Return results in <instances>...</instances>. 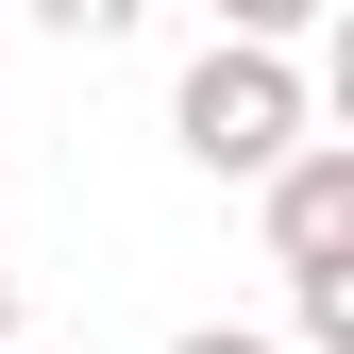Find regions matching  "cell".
I'll list each match as a JSON object with an SVG mask.
<instances>
[{
    "label": "cell",
    "instance_id": "obj_3",
    "mask_svg": "<svg viewBox=\"0 0 354 354\" xmlns=\"http://www.w3.org/2000/svg\"><path fill=\"white\" fill-rule=\"evenodd\" d=\"M287 321L321 337V354H354V270H321V287H287Z\"/></svg>",
    "mask_w": 354,
    "mask_h": 354
},
{
    "label": "cell",
    "instance_id": "obj_6",
    "mask_svg": "<svg viewBox=\"0 0 354 354\" xmlns=\"http://www.w3.org/2000/svg\"><path fill=\"white\" fill-rule=\"evenodd\" d=\"M17 354H34V337H17Z\"/></svg>",
    "mask_w": 354,
    "mask_h": 354
},
{
    "label": "cell",
    "instance_id": "obj_2",
    "mask_svg": "<svg viewBox=\"0 0 354 354\" xmlns=\"http://www.w3.org/2000/svg\"><path fill=\"white\" fill-rule=\"evenodd\" d=\"M270 270H287V287L354 270V136H304V152L270 169Z\"/></svg>",
    "mask_w": 354,
    "mask_h": 354
},
{
    "label": "cell",
    "instance_id": "obj_1",
    "mask_svg": "<svg viewBox=\"0 0 354 354\" xmlns=\"http://www.w3.org/2000/svg\"><path fill=\"white\" fill-rule=\"evenodd\" d=\"M169 136H186V169H219V186H270L304 152V68L253 51V34H219V51H186V84H169Z\"/></svg>",
    "mask_w": 354,
    "mask_h": 354
},
{
    "label": "cell",
    "instance_id": "obj_4",
    "mask_svg": "<svg viewBox=\"0 0 354 354\" xmlns=\"http://www.w3.org/2000/svg\"><path fill=\"white\" fill-rule=\"evenodd\" d=\"M169 354H287V337H253V321H203V337H169Z\"/></svg>",
    "mask_w": 354,
    "mask_h": 354
},
{
    "label": "cell",
    "instance_id": "obj_5",
    "mask_svg": "<svg viewBox=\"0 0 354 354\" xmlns=\"http://www.w3.org/2000/svg\"><path fill=\"white\" fill-rule=\"evenodd\" d=\"M0 354H17V270H0Z\"/></svg>",
    "mask_w": 354,
    "mask_h": 354
}]
</instances>
